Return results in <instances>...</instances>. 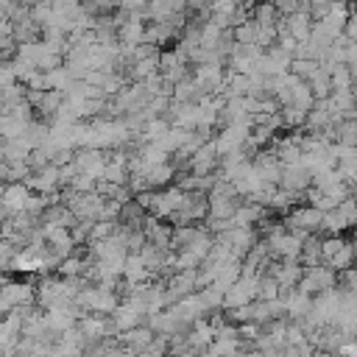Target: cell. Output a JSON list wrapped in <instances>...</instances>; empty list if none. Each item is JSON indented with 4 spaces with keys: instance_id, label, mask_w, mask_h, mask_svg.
I'll list each match as a JSON object with an SVG mask.
<instances>
[{
    "instance_id": "obj_1",
    "label": "cell",
    "mask_w": 357,
    "mask_h": 357,
    "mask_svg": "<svg viewBox=\"0 0 357 357\" xmlns=\"http://www.w3.org/2000/svg\"><path fill=\"white\" fill-rule=\"evenodd\" d=\"M321 220H324V212H318L315 206H296V209H290V215H287V229L290 231H296L298 237H310V234H315V231H321Z\"/></svg>"
},
{
    "instance_id": "obj_2",
    "label": "cell",
    "mask_w": 357,
    "mask_h": 357,
    "mask_svg": "<svg viewBox=\"0 0 357 357\" xmlns=\"http://www.w3.org/2000/svg\"><path fill=\"white\" fill-rule=\"evenodd\" d=\"M335 282H337V273H335L332 268H326V265H312V268H304V276H301V282H298L296 287H298L301 293H307V296H318V293H324V290H332Z\"/></svg>"
},
{
    "instance_id": "obj_3",
    "label": "cell",
    "mask_w": 357,
    "mask_h": 357,
    "mask_svg": "<svg viewBox=\"0 0 357 357\" xmlns=\"http://www.w3.org/2000/svg\"><path fill=\"white\" fill-rule=\"evenodd\" d=\"M257 287H259V276H243L223 293V310H237L245 307L257 298Z\"/></svg>"
},
{
    "instance_id": "obj_4",
    "label": "cell",
    "mask_w": 357,
    "mask_h": 357,
    "mask_svg": "<svg viewBox=\"0 0 357 357\" xmlns=\"http://www.w3.org/2000/svg\"><path fill=\"white\" fill-rule=\"evenodd\" d=\"M25 184H28V190L31 192H36V195H56L64 184H61V170H59V165H47V167H42V170H33L28 178H25Z\"/></svg>"
},
{
    "instance_id": "obj_5",
    "label": "cell",
    "mask_w": 357,
    "mask_h": 357,
    "mask_svg": "<svg viewBox=\"0 0 357 357\" xmlns=\"http://www.w3.org/2000/svg\"><path fill=\"white\" fill-rule=\"evenodd\" d=\"M170 312L178 318V324L192 326L195 321H201V318L209 312V307L204 304V298H201V296H198V290H195V293H190V296L178 298L176 304H170Z\"/></svg>"
},
{
    "instance_id": "obj_6",
    "label": "cell",
    "mask_w": 357,
    "mask_h": 357,
    "mask_svg": "<svg viewBox=\"0 0 357 357\" xmlns=\"http://www.w3.org/2000/svg\"><path fill=\"white\" fill-rule=\"evenodd\" d=\"M106 159L109 156H103V151H98V148H81L78 153H73V167H75V173H84V176H92L100 181V176L106 170Z\"/></svg>"
},
{
    "instance_id": "obj_7",
    "label": "cell",
    "mask_w": 357,
    "mask_h": 357,
    "mask_svg": "<svg viewBox=\"0 0 357 357\" xmlns=\"http://www.w3.org/2000/svg\"><path fill=\"white\" fill-rule=\"evenodd\" d=\"M33 192L28 190L25 181H6L0 187V206L8 212V215H17V212H25V204Z\"/></svg>"
},
{
    "instance_id": "obj_8",
    "label": "cell",
    "mask_w": 357,
    "mask_h": 357,
    "mask_svg": "<svg viewBox=\"0 0 357 357\" xmlns=\"http://www.w3.org/2000/svg\"><path fill=\"white\" fill-rule=\"evenodd\" d=\"M75 329L84 335L86 343H100L109 332H114L112 324H109V315H81Z\"/></svg>"
},
{
    "instance_id": "obj_9",
    "label": "cell",
    "mask_w": 357,
    "mask_h": 357,
    "mask_svg": "<svg viewBox=\"0 0 357 357\" xmlns=\"http://www.w3.org/2000/svg\"><path fill=\"white\" fill-rule=\"evenodd\" d=\"M271 271V276L279 282V287L282 290H287V287H296L298 282H301V276H304V265L301 262H290V259H279V262H271L268 265Z\"/></svg>"
},
{
    "instance_id": "obj_10",
    "label": "cell",
    "mask_w": 357,
    "mask_h": 357,
    "mask_svg": "<svg viewBox=\"0 0 357 357\" xmlns=\"http://www.w3.org/2000/svg\"><path fill=\"white\" fill-rule=\"evenodd\" d=\"M282 22H284V31L301 45V42H307L310 39V33H312V17H310V11H307V6L304 8H298V11H293V14H287V17H282Z\"/></svg>"
},
{
    "instance_id": "obj_11",
    "label": "cell",
    "mask_w": 357,
    "mask_h": 357,
    "mask_svg": "<svg viewBox=\"0 0 357 357\" xmlns=\"http://www.w3.org/2000/svg\"><path fill=\"white\" fill-rule=\"evenodd\" d=\"M312 184V176L301 167V165H293V167H282V178H279V187L293 192V195H301L307 187Z\"/></svg>"
},
{
    "instance_id": "obj_12",
    "label": "cell",
    "mask_w": 357,
    "mask_h": 357,
    "mask_svg": "<svg viewBox=\"0 0 357 357\" xmlns=\"http://www.w3.org/2000/svg\"><path fill=\"white\" fill-rule=\"evenodd\" d=\"M153 279V273L145 268V262L139 259V254H128L123 262V282L126 287H137V284H148Z\"/></svg>"
},
{
    "instance_id": "obj_13",
    "label": "cell",
    "mask_w": 357,
    "mask_h": 357,
    "mask_svg": "<svg viewBox=\"0 0 357 357\" xmlns=\"http://www.w3.org/2000/svg\"><path fill=\"white\" fill-rule=\"evenodd\" d=\"M153 337H156L153 329H151L148 324H139V326H134V329H128V332H120V335H117V343H120L123 349H128V351H145Z\"/></svg>"
},
{
    "instance_id": "obj_14",
    "label": "cell",
    "mask_w": 357,
    "mask_h": 357,
    "mask_svg": "<svg viewBox=\"0 0 357 357\" xmlns=\"http://www.w3.org/2000/svg\"><path fill=\"white\" fill-rule=\"evenodd\" d=\"M31 151H33V148H31V142H28L25 137L6 139V142L0 145V156H3L6 165H22V162H28Z\"/></svg>"
},
{
    "instance_id": "obj_15",
    "label": "cell",
    "mask_w": 357,
    "mask_h": 357,
    "mask_svg": "<svg viewBox=\"0 0 357 357\" xmlns=\"http://www.w3.org/2000/svg\"><path fill=\"white\" fill-rule=\"evenodd\" d=\"M139 176L145 178V184H148L151 190H165V187H170V178L176 176V167H173L170 162H162V165L145 167Z\"/></svg>"
},
{
    "instance_id": "obj_16",
    "label": "cell",
    "mask_w": 357,
    "mask_h": 357,
    "mask_svg": "<svg viewBox=\"0 0 357 357\" xmlns=\"http://www.w3.org/2000/svg\"><path fill=\"white\" fill-rule=\"evenodd\" d=\"M231 220H234V226H257V223L265 220V206L245 201V204L237 206V212L231 215Z\"/></svg>"
},
{
    "instance_id": "obj_17",
    "label": "cell",
    "mask_w": 357,
    "mask_h": 357,
    "mask_svg": "<svg viewBox=\"0 0 357 357\" xmlns=\"http://www.w3.org/2000/svg\"><path fill=\"white\" fill-rule=\"evenodd\" d=\"M45 81H47V89H53V92H61V95H64V92L73 86V81H75V78H73V73L61 64V67L47 70V73H45Z\"/></svg>"
},
{
    "instance_id": "obj_18",
    "label": "cell",
    "mask_w": 357,
    "mask_h": 357,
    "mask_svg": "<svg viewBox=\"0 0 357 357\" xmlns=\"http://www.w3.org/2000/svg\"><path fill=\"white\" fill-rule=\"evenodd\" d=\"M354 259H357V257H354V245H351V243H343V245H340V248H337V251H335L324 265H326V268H332L335 273H340V271L351 268V265H354Z\"/></svg>"
},
{
    "instance_id": "obj_19",
    "label": "cell",
    "mask_w": 357,
    "mask_h": 357,
    "mask_svg": "<svg viewBox=\"0 0 357 357\" xmlns=\"http://www.w3.org/2000/svg\"><path fill=\"white\" fill-rule=\"evenodd\" d=\"M290 106H296V109H301V112H310V109L315 106V98H312V92H310L307 81H298V84L293 86V95H290Z\"/></svg>"
},
{
    "instance_id": "obj_20",
    "label": "cell",
    "mask_w": 357,
    "mask_h": 357,
    "mask_svg": "<svg viewBox=\"0 0 357 357\" xmlns=\"http://www.w3.org/2000/svg\"><path fill=\"white\" fill-rule=\"evenodd\" d=\"M279 293H282L279 282H276L271 273H262V276H259V287H257V298H259V301H276Z\"/></svg>"
},
{
    "instance_id": "obj_21",
    "label": "cell",
    "mask_w": 357,
    "mask_h": 357,
    "mask_svg": "<svg viewBox=\"0 0 357 357\" xmlns=\"http://www.w3.org/2000/svg\"><path fill=\"white\" fill-rule=\"evenodd\" d=\"M67 190H73V192H95V190H98V178L84 176V173H75V176L67 181Z\"/></svg>"
},
{
    "instance_id": "obj_22",
    "label": "cell",
    "mask_w": 357,
    "mask_h": 357,
    "mask_svg": "<svg viewBox=\"0 0 357 357\" xmlns=\"http://www.w3.org/2000/svg\"><path fill=\"white\" fill-rule=\"evenodd\" d=\"M340 290H343V293L357 296V265H351V268L340 271Z\"/></svg>"
},
{
    "instance_id": "obj_23",
    "label": "cell",
    "mask_w": 357,
    "mask_h": 357,
    "mask_svg": "<svg viewBox=\"0 0 357 357\" xmlns=\"http://www.w3.org/2000/svg\"><path fill=\"white\" fill-rule=\"evenodd\" d=\"M14 254H17V245H14L11 240L0 237V268H8L11 259H14Z\"/></svg>"
},
{
    "instance_id": "obj_24",
    "label": "cell",
    "mask_w": 357,
    "mask_h": 357,
    "mask_svg": "<svg viewBox=\"0 0 357 357\" xmlns=\"http://www.w3.org/2000/svg\"><path fill=\"white\" fill-rule=\"evenodd\" d=\"M11 84H17V75H14L11 64L3 61V64H0V89H6V86H11Z\"/></svg>"
},
{
    "instance_id": "obj_25",
    "label": "cell",
    "mask_w": 357,
    "mask_h": 357,
    "mask_svg": "<svg viewBox=\"0 0 357 357\" xmlns=\"http://www.w3.org/2000/svg\"><path fill=\"white\" fill-rule=\"evenodd\" d=\"M343 36L349 42H357V11H349V20L343 25Z\"/></svg>"
},
{
    "instance_id": "obj_26",
    "label": "cell",
    "mask_w": 357,
    "mask_h": 357,
    "mask_svg": "<svg viewBox=\"0 0 357 357\" xmlns=\"http://www.w3.org/2000/svg\"><path fill=\"white\" fill-rule=\"evenodd\" d=\"M17 6H25V8H31V6H36V3H45V0H14Z\"/></svg>"
},
{
    "instance_id": "obj_27",
    "label": "cell",
    "mask_w": 357,
    "mask_h": 357,
    "mask_svg": "<svg viewBox=\"0 0 357 357\" xmlns=\"http://www.w3.org/2000/svg\"><path fill=\"white\" fill-rule=\"evenodd\" d=\"M312 357H335V354H332V351H324V349H315Z\"/></svg>"
}]
</instances>
